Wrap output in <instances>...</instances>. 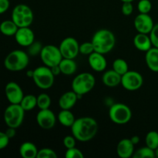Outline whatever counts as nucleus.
<instances>
[{
	"instance_id": "1",
	"label": "nucleus",
	"mask_w": 158,
	"mask_h": 158,
	"mask_svg": "<svg viewBox=\"0 0 158 158\" xmlns=\"http://www.w3.org/2000/svg\"><path fill=\"white\" fill-rule=\"evenodd\" d=\"M70 128L73 136L76 140L80 142H88L97 135L99 126L95 119L89 117H83L76 119Z\"/></svg>"
},
{
	"instance_id": "2",
	"label": "nucleus",
	"mask_w": 158,
	"mask_h": 158,
	"mask_svg": "<svg viewBox=\"0 0 158 158\" xmlns=\"http://www.w3.org/2000/svg\"><path fill=\"white\" fill-rule=\"evenodd\" d=\"M95 52L106 54L110 52L116 44V37L110 30L101 29L93 35L92 40Z\"/></svg>"
},
{
	"instance_id": "3",
	"label": "nucleus",
	"mask_w": 158,
	"mask_h": 158,
	"mask_svg": "<svg viewBox=\"0 0 158 158\" xmlns=\"http://www.w3.org/2000/svg\"><path fill=\"white\" fill-rule=\"evenodd\" d=\"M29 63V54L20 49H15L10 52L4 60L5 67L12 72L23 70L27 67Z\"/></svg>"
},
{
	"instance_id": "4",
	"label": "nucleus",
	"mask_w": 158,
	"mask_h": 158,
	"mask_svg": "<svg viewBox=\"0 0 158 158\" xmlns=\"http://www.w3.org/2000/svg\"><path fill=\"white\" fill-rule=\"evenodd\" d=\"M96 80L94 75L89 73H81L73 78L72 81V90L77 95L82 97L94 89Z\"/></svg>"
},
{
	"instance_id": "5",
	"label": "nucleus",
	"mask_w": 158,
	"mask_h": 158,
	"mask_svg": "<svg viewBox=\"0 0 158 158\" xmlns=\"http://www.w3.org/2000/svg\"><path fill=\"white\" fill-rule=\"evenodd\" d=\"M34 19L33 12L29 6L19 4L13 8L12 12V20L20 27H29Z\"/></svg>"
},
{
	"instance_id": "6",
	"label": "nucleus",
	"mask_w": 158,
	"mask_h": 158,
	"mask_svg": "<svg viewBox=\"0 0 158 158\" xmlns=\"http://www.w3.org/2000/svg\"><path fill=\"white\" fill-rule=\"evenodd\" d=\"M26 111L23 109L20 104L10 103L6 108L3 115L4 121L8 127H13L17 129L23 123Z\"/></svg>"
},
{
	"instance_id": "7",
	"label": "nucleus",
	"mask_w": 158,
	"mask_h": 158,
	"mask_svg": "<svg viewBox=\"0 0 158 158\" xmlns=\"http://www.w3.org/2000/svg\"><path fill=\"white\" fill-rule=\"evenodd\" d=\"M32 79L35 86L42 89H47L52 87L55 81V76L51 69L46 66H39L33 70Z\"/></svg>"
},
{
	"instance_id": "8",
	"label": "nucleus",
	"mask_w": 158,
	"mask_h": 158,
	"mask_svg": "<svg viewBox=\"0 0 158 158\" xmlns=\"http://www.w3.org/2000/svg\"><path fill=\"white\" fill-rule=\"evenodd\" d=\"M109 117L116 124L123 125L131 121L132 111L127 105L117 103L110 106L109 110Z\"/></svg>"
},
{
	"instance_id": "9",
	"label": "nucleus",
	"mask_w": 158,
	"mask_h": 158,
	"mask_svg": "<svg viewBox=\"0 0 158 158\" xmlns=\"http://www.w3.org/2000/svg\"><path fill=\"white\" fill-rule=\"evenodd\" d=\"M40 56L43 64L49 68L59 65L63 60L60 48L54 45L43 46Z\"/></svg>"
},
{
	"instance_id": "10",
	"label": "nucleus",
	"mask_w": 158,
	"mask_h": 158,
	"mask_svg": "<svg viewBox=\"0 0 158 158\" xmlns=\"http://www.w3.org/2000/svg\"><path fill=\"white\" fill-rule=\"evenodd\" d=\"M143 83V77L137 71L128 70L121 77V85L127 90H137L141 87Z\"/></svg>"
},
{
	"instance_id": "11",
	"label": "nucleus",
	"mask_w": 158,
	"mask_h": 158,
	"mask_svg": "<svg viewBox=\"0 0 158 158\" xmlns=\"http://www.w3.org/2000/svg\"><path fill=\"white\" fill-rule=\"evenodd\" d=\"M60 50L63 58L74 60L80 53V45L73 37H66L60 43Z\"/></svg>"
},
{
	"instance_id": "12",
	"label": "nucleus",
	"mask_w": 158,
	"mask_h": 158,
	"mask_svg": "<svg viewBox=\"0 0 158 158\" xmlns=\"http://www.w3.org/2000/svg\"><path fill=\"white\" fill-rule=\"evenodd\" d=\"M36 122L42 129L50 130L56 123V117L49 108L40 110L36 115Z\"/></svg>"
},
{
	"instance_id": "13",
	"label": "nucleus",
	"mask_w": 158,
	"mask_h": 158,
	"mask_svg": "<svg viewBox=\"0 0 158 158\" xmlns=\"http://www.w3.org/2000/svg\"><path fill=\"white\" fill-rule=\"evenodd\" d=\"M6 99L10 103L19 104L24 97L21 86L15 82H9L5 87Z\"/></svg>"
},
{
	"instance_id": "14",
	"label": "nucleus",
	"mask_w": 158,
	"mask_h": 158,
	"mask_svg": "<svg viewBox=\"0 0 158 158\" xmlns=\"http://www.w3.org/2000/svg\"><path fill=\"white\" fill-rule=\"evenodd\" d=\"M154 26L153 19L149 14L140 13L134 19V27L140 33L150 34Z\"/></svg>"
},
{
	"instance_id": "15",
	"label": "nucleus",
	"mask_w": 158,
	"mask_h": 158,
	"mask_svg": "<svg viewBox=\"0 0 158 158\" xmlns=\"http://www.w3.org/2000/svg\"><path fill=\"white\" fill-rule=\"evenodd\" d=\"M15 40L19 46L28 47L35 41V35L29 27H20L15 34Z\"/></svg>"
},
{
	"instance_id": "16",
	"label": "nucleus",
	"mask_w": 158,
	"mask_h": 158,
	"mask_svg": "<svg viewBox=\"0 0 158 158\" xmlns=\"http://www.w3.org/2000/svg\"><path fill=\"white\" fill-rule=\"evenodd\" d=\"M88 63L92 69L97 72H103L106 69L107 62L104 56V54L97 52H94L88 56Z\"/></svg>"
},
{
	"instance_id": "17",
	"label": "nucleus",
	"mask_w": 158,
	"mask_h": 158,
	"mask_svg": "<svg viewBox=\"0 0 158 158\" xmlns=\"http://www.w3.org/2000/svg\"><path fill=\"white\" fill-rule=\"evenodd\" d=\"M135 145L131 142V139L124 138L120 140L117 146V154L121 158H129L133 157Z\"/></svg>"
},
{
	"instance_id": "18",
	"label": "nucleus",
	"mask_w": 158,
	"mask_h": 158,
	"mask_svg": "<svg viewBox=\"0 0 158 158\" xmlns=\"http://www.w3.org/2000/svg\"><path fill=\"white\" fill-rule=\"evenodd\" d=\"M79 96L73 90L64 93L59 99V106L63 110H71L77 103Z\"/></svg>"
},
{
	"instance_id": "19",
	"label": "nucleus",
	"mask_w": 158,
	"mask_h": 158,
	"mask_svg": "<svg viewBox=\"0 0 158 158\" xmlns=\"http://www.w3.org/2000/svg\"><path fill=\"white\" fill-rule=\"evenodd\" d=\"M134 44L138 50L142 52H147L153 46L150 35H148V34L140 33V32H138L134 36Z\"/></svg>"
},
{
	"instance_id": "20",
	"label": "nucleus",
	"mask_w": 158,
	"mask_h": 158,
	"mask_svg": "<svg viewBox=\"0 0 158 158\" xmlns=\"http://www.w3.org/2000/svg\"><path fill=\"white\" fill-rule=\"evenodd\" d=\"M122 76L117 73L114 69L107 70L103 74L102 82L105 86L108 87H115L118 85L121 84Z\"/></svg>"
},
{
	"instance_id": "21",
	"label": "nucleus",
	"mask_w": 158,
	"mask_h": 158,
	"mask_svg": "<svg viewBox=\"0 0 158 158\" xmlns=\"http://www.w3.org/2000/svg\"><path fill=\"white\" fill-rule=\"evenodd\" d=\"M145 61L147 66L151 71L158 73V48L153 46L146 52Z\"/></svg>"
},
{
	"instance_id": "22",
	"label": "nucleus",
	"mask_w": 158,
	"mask_h": 158,
	"mask_svg": "<svg viewBox=\"0 0 158 158\" xmlns=\"http://www.w3.org/2000/svg\"><path fill=\"white\" fill-rule=\"evenodd\" d=\"M38 151L37 147L32 142H24L20 145L19 154L23 158H35Z\"/></svg>"
},
{
	"instance_id": "23",
	"label": "nucleus",
	"mask_w": 158,
	"mask_h": 158,
	"mask_svg": "<svg viewBox=\"0 0 158 158\" xmlns=\"http://www.w3.org/2000/svg\"><path fill=\"white\" fill-rule=\"evenodd\" d=\"M57 120L60 124L66 127H71L75 122L76 118L74 114L70 111V110H61L57 116Z\"/></svg>"
},
{
	"instance_id": "24",
	"label": "nucleus",
	"mask_w": 158,
	"mask_h": 158,
	"mask_svg": "<svg viewBox=\"0 0 158 158\" xmlns=\"http://www.w3.org/2000/svg\"><path fill=\"white\" fill-rule=\"evenodd\" d=\"M59 66L61 69V73L66 76H70L74 74L77 69V63L72 59L63 58Z\"/></svg>"
},
{
	"instance_id": "25",
	"label": "nucleus",
	"mask_w": 158,
	"mask_h": 158,
	"mask_svg": "<svg viewBox=\"0 0 158 158\" xmlns=\"http://www.w3.org/2000/svg\"><path fill=\"white\" fill-rule=\"evenodd\" d=\"M19 27L12 19L4 20L0 23V32L6 36H14Z\"/></svg>"
},
{
	"instance_id": "26",
	"label": "nucleus",
	"mask_w": 158,
	"mask_h": 158,
	"mask_svg": "<svg viewBox=\"0 0 158 158\" xmlns=\"http://www.w3.org/2000/svg\"><path fill=\"white\" fill-rule=\"evenodd\" d=\"M19 104L25 111L32 110L35 106H37V97L32 94L24 95Z\"/></svg>"
},
{
	"instance_id": "27",
	"label": "nucleus",
	"mask_w": 158,
	"mask_h": 158,
	"mask_svg": "<svg viewBox=\"0 0 158 158\" xmlns=\"http://www.w3.org/2000/svg\"><path fill=\"white\" fill-rule=\"evenodd\" d=\"M113 69L120 75L123 76L129 70V68H128V64L126 60L121 58H118L116 59L113 63Z\"/></svg>"
},
{
	"instance_id": "28",
	"label": "nucleus",
	"mask_w": 158,
	"mask_h": 158,
	"mask_svg": "<svg viewBox=\"0 0 158 158\" xmlns=\"http://www.w3.org/2000/svg\"><path fill=\"white\" fill-rule=\"evenodd\" d=\"M134 158H154L155 157V151L149 147L146 146L134 151Z\"/></svg>"
},
{
	"instance_id": "29",
	"label": "nucleus",
	"mask_w": 158,
	"mask_h": 158,
	"mask_svg": "<svg viewBox=\"0 0 158 158\" xmlns=\"http://www.w3.org/2000/svg\"><path fill=\"white\" fill-rule=\"evenodd\" d=\"M145 143L146 146L155 151L158 148V132L154 131L148 132L145 137Z\"/></svg>"
},
{
	"instance_id": "30",
	"label": "nucleus",
	"mask_w": 158,
	"mask_h": 158,
	"mask_svg": "<svg viewBox=\"0 0 158 158\" xmlns=\"http://www.w3.org/2000/svg\"><path fill=\"white\" fill-rule=\"evenodd\" d=\"M51 98L47 94H40L37 97V106L40 110L49 109L51 105Z\"/></svg>"
},
{
	"instance_id": "31",
	"label": "nucleus",
	"mask_w": 158,
	"mask_h": 158,
	"mask_svg": "<svg viewBox=\"0 0 158 158\" xmlns=\"http://www.w3.org/2000/svg\"><path fill=\"white\" fill-rule=\"evenodd\" d=\"M152 9V3L150 0H140L137 4V9L140 13L149 14Z\"/></svg>"
},
{
	"instance_id": "32",
	"label": "nucleus",
	"mask_w": 158,
	"mask_h": 158,
	"mask_svg": "<svg viewBox=\"0 0 158 158\" xmlns=\"http://www.w3.org/2000/svg\"><path fill=\"white\" fill-rule=\"evenodd\" d=\"M43 46H42L40 42L34 41L30 46H28V54L32 56H35L36 55H40Z\"/></svg>"
},
{
	"instance_id": "33",
	"label": "nucleus",
	"mask_w": 158,
	"mask_h": 158,
	"mask_svg": "<svg viewBox=\"0 0 158 158\" xmlns=\"http://www.w3.org/2000/svg\"><path fill=\"white\" fill-rule=\"evenodd\" d=\"M94 52H95V50L92 42H85L80 45V52L82 55L89 56Z\"/></svg>"
},
{
	"instance_id": "34",
	"label": "nucleus",
	"mask_w": 158,
	"mask_h": 158,
	"mask_svg": "<svg viewBox=\"0 0 158 158\" xmlns=\"http://www.w3.org/2000/svg\"><path fill=\"white\" fill-rule=\"evenodd\" d=\"M36 158H57V154L50 148H43L38 151Z\"/></svg>"
},
{
	"instance_id": "35",
	"label": "nucleus",
	"mask_w": 158,
	"mask_h": 158,
	"mask_svg": "<svg viewBox=\"0 0 158 158\" xmlns=\"http://www.w3.org/2000/svg\"><path fill=\"white\" fill-rule=\"evenodd\" d=\"M83 152L76 147L72 148L66 149V153H65V157L66 158H83Z\"/></svg>"
},
{
	"instance_id": "36",
	"label": "nucleus",
	"mask_w": 158,
	"mask_h": 158,
	"mask_svg": "<svg viewBox=\"0 0 158 158\" xmlns=\"http://www.w3.org/2000/svg\"><path fill=\"white\" fill-rule=\"evenodd\" d=\"M150 38L154 47L158 48V23L154 25L152 30L150 32Z\"/></svg>"
},
{
	"instance_id": "37",
	"label": "nucleus",
	"mask_w": 158,
	"mask_h": 158,
	"mask_svg": "<svg viewBox=\"0 0 158 158\" xmlns=\"http://www.w3.org/2000/svg\"><path fill=\"white\" fill-rule=\"evenodd\" d=\"M134 11V6L132 2H123L121 7V12L124 15H131Z\"/></svg>"
},
{
	"instance_id": "38",
	"label": "nucleus",
	"mask_w": 158,
	"mask_h": 158,
	"mask_svg": "<svg viewBox=\"0 0 158 158\" xmlns=\"http://www.w3.org/2000/svg\"><path fill=\"white\" fill-rule=\"evenodd\" d=\"M76 138L73 136H66L63 139V145L66 149L74 148L76 146Z\"/></svg>"
},
{
	"instance_id": "39",
	"label": "nucleus",
	"mask_w": 158,
	"mask_h": 158,
	"mask_svg": "<svg viewBox=\"0 0 158 158\" xmlns=\"http://www.w3.org/2000/svg\"><path fill=\"white\" fill-rule=\"evenodd\" d=\"M9 140L10 139L8 137L6 133L0 131V150L5 149L6 148H7L9 143Z\"/></svg>"
},
{
	"instance_id": "40",
	"label": "nucleus",
	"mask_w": 158,
	"mask_h": 158,
	"mask_svg": "<svg viewBox=\"0 0 158 158\" xmlns=\"http://www.w3.org/2000/svg\"><path fill=\"white\" fill-rule=\"evenodd\" d=\"M10 6L9 0H0V14L7 12Z\"/></svg>"
},
{
	"instance_id": "41",
	"label": "nucleus",
	"mask_w": 158,
	"mask_h": 158,
	"mask_svg": "<svg viewBox=\"0 0 158 158\" xmlns=\"http://www.w3.org/2000/svg\"><path fill=\"white\" fill-rule=\"evenodd\" d=\"M6 134L8 136L9 139L13 138L15 136V133H16V129L13 127H8V129L6 131Z\"/></svg>"
},
{
	"instance_id": "42",
	"label": "nucleus",
	"mask_w": 158,
	"mask_h": 158,
	"mask_svg": "<svg viewBox=\"0 0 158 158\" xmlns=\"http://www.w3.org/2000/svg\"><path fill=\"white\" fill-rule=\"evenodd\" d=\"M50 69H51V71H52V73H53V75L55 76V77L61 73V69H60V66H59V65H57V66H52V67H50Z\"/></svg>"
},
{
	"instance_id": "43",
	"label": "nucleus",
	"mask_w": 158,
	"mask_h": 158,
	"mask_svg": "<svg viewBox=\"0 0 158 158\" xmlns=\"http://www.w3.org/2000/svg\"><path fill=\"white\" fill-rule=\"evenodd\" d=\"M131 140L134 145H137V143L140 142V137H139L138 136H133L131 138Z\"/></svg>"
},
{
	"instance_id": "44",
	"label": "nucleus",
	"mask_w": 158,
	"mask_h": 158,
	"mask_svg": "<svg viewBox=\"0 0 158 158\" xmlns=\"http://www.w3.org/2000/svg\"><path fill=\"white\" fill-rule=\"evenodd\" d=\"M26 75H27V77H29V78H32V76H33V70L27 71V73H26Z\"/></svg>"
},
{
	"instance_id": "45",
	"label": "nucleus",
	"mask_w": 158,
	"mask_h": 158,
	"mask_svg": "<svg viewBox=\"0 0 158 158\" xmlns=\"http://www.w3.org/2000/svg\"><path fill=\"white\" fill-rule=\"evenodd\" d=\"M122 2H133L134 0H120Z\"/></svg>"
},
{
	"instance_id": "46",
	"label": "nucleus",
	"mask_w": 158,
	"mask_h": 158,
	"mask_svg": "<svg viewBox=\"0 0 158 158\" xmlns=\"http://www.w3.org/2000/svg\"><path fill=\"white\" fill-rule=\"evenodd\" d=\"M154 151H155V157H158V148Z\"/></svg>"
}]
</instances>
